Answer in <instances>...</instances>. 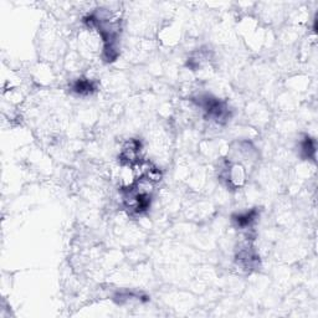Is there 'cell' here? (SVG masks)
Returning <instances> with one entry per match:
<instances>
[{
  "mask_svg": "<svg viewBox=\"0 0 318 318\" xmlns=\"http://www.w3.org/2000/svg\"><path fill=\"white\" fill-rule=\"evenodd\" d=\"M257 214H259V213H257L256 209H252V210L246 211V213L234 215L233 220L235 221V224H236V226H238V228L245 229V228H247V226L251 225V224L254 223L255 220H256Z\"/></svg>",
  "mask_w": 318,
  "mask_h": 318,
  "instance_id": "7a4b0ae2",
  "label": "cell"
},
{
  "mask_svg": "<svg viewBox=\"0 0 318 318\" xmlns=\"http://www.w3.org/2000/svg\"><path fill=\"white\" fill-rule=\"evenodd\" d=\"M199 106L205 111L206 116L210 118H214L216 121L226 119L228 117V107L220 100L211 96H200L199 97Z\"/></svg>",
  "mask_w": 318,
  "mask_h": 318,
  "instance_id": "6da1fadb",
  "label": "cell"
},
{
  "mask_svg": "<svg viewBox=\"0 0 318 318\" xmlns=\"http://www.w3.org/2000/svg\"><path fill=\"white\" fill-rule=\"evenodd\" d=\"M301 151H302V156L305 158H315L316 154V142L311 137H306L305 141L301 143Z\"/></svg>",
  "mask_w": 318,
  "mask_h": 318,
  "instance_id": "277c9868",
  "label": "cell"
},
{
  "mask_svg": "<svg viewBox=\"0 0 318 318\" xmlns=\"http://www.w3.org/2000/svg\"><path fill=\"white\" fill-rule=\"evenodd\" d=\"M72 90H74V92L79 93V95H88V93H92L96 90V86L90 80L79 79L72 85Z\"/></svg>",
  "mask_w": 318,
  "mask_h": 318,
  "instance_id": "3957f363",
  "label": "cell"
}]
</instances>
